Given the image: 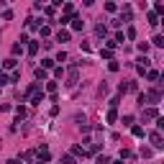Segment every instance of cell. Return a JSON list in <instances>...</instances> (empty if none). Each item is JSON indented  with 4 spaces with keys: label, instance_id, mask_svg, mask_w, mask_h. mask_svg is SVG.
Returning <instances> with one entry per match:
<instances>
[{
    "label": "cell",
    "instance_id": "6da1fadb",
    "mask_svg": "<svg viewBox=\"0 0 164 164\" xmlns=\"http://www.w3.org/2000/svg\"><path fill=\"white\" fill-rule=\"evenodd\" d=\"M151 146H154V149H162V146H164V144H162V133H159V131H154V133H151Z\"/></svg>",
    "mask_w": 164,
    "mask_h": 164
},
{
    "label": "cell",
    "instance_id": "7a4b0ae2",
    "mask_svg": "<svg viewBox=\"0 0 164 164\" xmlns=\"http://www.w3.org/2000/svg\"><path fill=\"white\" fill-rule=\"evenodd\" d=\"M149 62H151V59H146V56H141V59H139V64H136V67H139V72H144V69L149 67Z\"/></svg>",
    "mask_w": 164,
    "mask_h": 164
},
{
    "label": "cell",
    "instance_id": "3957f363",
    "mask_svg": "<svg viewBox=\"0 0 164 164\" xmlns=\"http://www.w3.org/2000/svg\"><path fill=\"white\" fill-rule=\"evenodd\" d=\"M16 62H18L16 56H10V59H5V62H3V67H5V69H13V67H16Z\"/></svg>",
    "mask_w": 164,
    "mask_h": 164
},
{
    "label": "cell",
    "instance_id": "277c9868",
    "mask_svg": "<svg viewBox=\"0 0 164 164\" xmlns=\"http://www.w3.org/2000/svg\"><path fill=\"white\" fill-rule=\"evenodd\" d=\"M56 41H62V44L69 41V31H59V33H56Z\"/></svg>",
    "mask_w": 164,
    "mask_h": 164
},
{
    "label": "cell",
    "instance_id": "5b68a950",
    "mask_svg": "<svg viewBox=\"0 0 164 164\" xmlns=\"http://www.w3.org/2000/svg\"><path fill=\"white\" fill-rule=\"evenodd\" d=\"M72 21H74V23H72L74 31H82V28H85V21H80V18H72Z\"/></svg>",
    "mask_w": 164,
    "mask_h": 164
},
{
    "label": "cell",
    "instance_id": "8992f818",
    "mask_svg": "<svg viewBox=\"0 0 164 164\" xmlns=\"http://www.w3.org/2000/svg\"><path fill=\"white\" fill-rule=\"evenodd\" d=\"M62 10L67 13V16H72V13H74V5H72V3H64V5H62Z\"/></svg>",
    "mask_w": 164,
    "mask_h": 164
},
{
    "label": "cell",
    "instance_id": "52a82bcc",
    "mask_svg": "<svg viewBox=\"0 0 164 164\" xmlns=\"http://www.w3.org/2000/svg\"><path fill=\"white\" fill-rule=\"evenodd\" d=\"M33 74H36V80H39V82H41V80H46V69H41V67H39Z\"/></svg>",
    "mask_w": 164,
    "mask_h": 164
},
{
    "label": "cell",
    "instance_id": "ba28073f",
    "mask_svg": "<svg viewBox=\"0 0 164 164\" xmlns=\"http://www.w3.org/2000/svg\"><path fill=\"white\" fill-rule=\"evenodd\" d=\"M144 118H156V108H146L144 110Z\"/></svg>",
    "mask_w": 164,
    "mask_h": 164
},
{
    "label": "cell",
    "instance_id": "9c48e42d",
    "mask_svg": "<svg viewBox=\"0 0 164 164\" xmlns=\"http://www.w3.org/2000/svg\"><path fill=\"white\" fill-rule=\"evenodd\" d=\"M36 51H39V44H36V41H31V44H28V54L33 56V54H36Z\"/></svg>",
    "mask_w": 164,
    "mask_h": 164
},
{
    "label": "cell",
    "instance_id": "30bf717a",
    "mask_svg": "<svg viewBox=\"0 0 164 164\" xmlns=\"http://www.w3.org/2000/svg\"><path fill=\"white\" fill-rule=\"evenodd\" d=\"M146 80H151V82H154V80H159V72H156V69H151V72H146Z\"/></svg>",
    "mask_w": 164,
    "mask_h": 164
},
{
    "label": "cell",
    "instance_id": "8fae6325",
    "mask_svg": "<svg viewBox=\"0 0 164 164\" xmlns=\"http://www.w3.org/2000/svg\"><path fill=\"white\" fill-rule=\"evenodd\" d=\"M131 131H133V136H139V139H141V136H144V128H141V126H133V128H131Z\"/></svg>",
    "mask_w": 164,
    "mask_h": 164
},
{
    "label": "cell",
    "instance_id": "7c38bea8",
    "mask_svg": "<svg viewBox=\"0 0 164 164\" xmlns=\"http://www.w3.org/2000/svg\"><path fill=\"white\" fill-rule=\"evenodd\" d=\"M149 23L156 26V23H159V16H156V13H149Z\"/></svg>",
    "mask_w": 164,
    "mask_h": 164
},
{
    "label": "cell",
    "instance_id": "4fadbf2b",
    "mask_svg": "<svg viewBox=\"0 0 164 164\" xmlns=\"http://www.w3.org/2000/svg\"><path fill=\"white\" fill-rule=\"evenodd\" d=\"M49 67H54V59H44L41 62V69H49Z\"/></svg>",
    "mask_w": 164,
    "mask_h": 164
},
{
    "label": "cell",
    "instance_id": "5bb4252c",
    "mask_svg": "<svg viewBox=\"0 0 164 164\" xmlns=\"http://www.w3.org/2000/svg\"><path fill=\"white\" fill-rule=\"evenodd\" d=\"M95 31H97V36H105V33H108V28H105V26L100 23V26H97V28H95Z\"/></svg>",
    "mask_w": 164,
    "mask_h": 164
},
{
    "label": "cell",
    "instance_id": "9a60e30c",
    "mask_svg": "<svg viewBox=\"0 0 164 164\" xmlns=\"http://www.w3.org/2000/svg\"><path fill=\"white\" fill-rule=\"evenodd\" d=\"M16 54H23V46H21V44H13V56H16Z\"/></svg>",
    "mask_w": 164,
    "mask_h": 164
},
{
    "label": "cell",
    "instance_id": "2e32d148",
    "mask_svg": "<svg viewBox=\"0 0 164 164\" xmlns=\"http://www.w3.org/2000/svg\"><path fill=\"white\" fill-rule=\"evenodd\" d=\"M116 118H118V113L110 110V113H108V123H116Z\"/></svg>",
    "mask_w": 164,
    "mask_h": 164
},
{
    "label": "cell",
    "instance_id": "e0dca14e",
    "mask_svg": "<svg viewBox=\"0 0 164 164\" xmlns=\"http://www.w3.org/2000/svg\"><path fill=\"white\" fill-rule=\"evenodd\" d=\"M54 62H67V51H59V54H56V59Z\"/></svg>",
    "mask_w": 164,
    "mask_h": 164
},
{
    "label": "cell",
    "instance_id": "ac0fdd59",
    "mask_svg": "<svg viewBox=\"0 0 164 164\" xmlns=\"http://www.w3.org/2000/svg\"><path fill=\"white\" fill-rule=\"evenodd\" d=\"M154 46H164V36H154Z\"/></svg>",
    "mask_w": 164,
    "mask_h": 164
},
{
    "label": "cell",
    "instance_id": "d6986e66",
    "mask_svg": "<svg viewBox=\"0 0 164 164\" xmlns=\"http://www.w3.org/2000/svg\"><path fill=\"white\" fill-rule=\"evenodd\" d=\"M108 69H110V72H118V62H113V59H110V64H108Z\"/></svg>",
    "mask_w": 164,
    "mask_h": 164
},
{
    "label": "cell",
    "instance_id": "ffe728a7",
    "mask_svg": "<svg viewBox=\"0 0 164 164\" xmlns=\"http://www.w3.org/2000/svg\"><path fill=\"white\" fill-rule=\"evenodd\" d=\"M95 164H110V159H108V156H97Z\"/></svg>",
    "mask_w": 164,
    "mask_h": 164
},
{
    "label": "cell",
    "instance_id": "44dd1931",
    "mask_svg": "<svg viewBox=\"0 0 164 164\" xmlns=\"http://www.w3.org/2000/svg\"><path fill=\"white\" fill-rule=\"evenodd\" d=\"M62 162H64V164H74V159H72V156H69V154H67V156H64V159H62Z\"/></svg>",
    "mask_w": 164,
    "mask_h": 164
}]
</instances>
